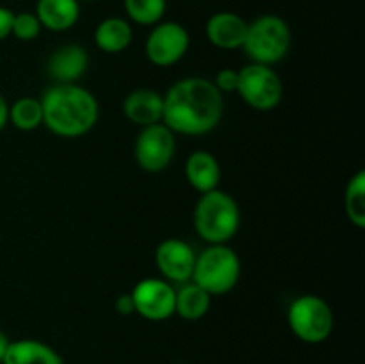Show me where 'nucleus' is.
<instances>
[{
    "label": "nucleus",
    "mask_w": 365,
    "mask_h": 364,
    "mask_svg": "<svg viewBox=\"0 0 365 364\" xmlns=\"http://www.w3.org/2000/svg\"><path fill=\"white\" fill-rule=\"evenodd\" d=\"M163 96V123L175 134H209L223 118V93L205 77L180 79Z\"/></svg>",
    "instance_id": "obj_1"
},
{
    "label": "nucleus",
    "mask_w": 365,
    "mask_h": 364,
    "mask_svg": "<svg viewBox=\"0 0 365 364\" xmlns=\"http://www.w3.org/2000/svg\"><path fill=\"white\" fill-rule=\"evenodd\" d=\"M43 125L59 138H81L93 131L100 116L96 96L77 82L52 84L39 98Z\"/></svg>",
    "instance_id": "obj_2"
},
{
    "label": "nucleus",
    "mask_w": 365,
    "mask_h": 364,
    "mask_svg": "<svg viewBox=\"0 0 365 364\" xmlns=\"http://www.w3.org/2000/svg\"><path fill=\"white\" fill-rule=\"evenodd\" d=\"M192 223L200 238L209 245H227L241 227V211L234 196L221 189L203 193L195 206Z\"/></svg>",
    "instance_id": "obj_3"
},
{
    "label": "nucleus",
    "mask_w": 365,
    "mask_h": 364,
    "mask_svg": "<svg viewBox=\"0 0 365 364\" xmlns=\"http://www.w3.org/2000/svg\"><path fill=\"white\" fill-rule=\"evenodd\" d=\"M291 43L292 34L287 21L277 14H262L248 24L241 49L252 63L273 66L287 56Z\"/></svg>",
    "instance_id": "obj_4"
},
{
    "label": "nucleus",
    "mask_w": 365,
    "mask_h": 364,
    "mask_svg": "<svg viewBox=\"0 0 365 364\" xmlns=\"http://www.w3.org/2000/svg\"><path fill=\"white\" fill-rule=\"evenodd\" d=\"M241 278V259L228 245H209L196 253L191 280L210 296L227 295Z\"/></svg>",
    "instance_id": "obj_5"
},
{
    "label": "nucleus",
    "mask_w": 365,
    "mask_h": 364,
    "mask_svg": "<svg viewBox=\"0 0 365 364\" xmlns=\"http://www.w3.org/2000/svg\"><path fill=\"white\" fill-rule=\"evenodd\" d=\"M287 323L296 338L317 345L330 338L335 318L327 300L317 295H302L289 305Z\"/></svg>",
    "instance_id": "obj_6"
},
{
    "label": "nucleus",
    "mask_w": 365,
    "mask_h": 364,
    "mask_svg": "<svg viewBox=\"0 0 365 364\" xmlns=\"http://www.w3.org/2000/svg\"><path fill=\"white\" fill-rule=\"evenodd\" d=\"M237 93L252 109L271 111L282 102L284 84L271 66L250 63L239 70Z\"/></svg>",
    "instance_id": "obj_7"
},
{
    "label": "nucleus",
    "mask_w": 365,
    "mask_h": 364,
    "mask_svg": "<svg viewBox=\"0 0 365 364\" xmlns=\"http://www.w3.org/2000/svg\"><path fill=\"white\" fill-rule=\"evenodd\" d=\"M175 148H177L175 132L160 121V123L141 127V132L135 138L134 156L143 170L148 173H159L171 164Z\"/></svg>",
    "instance_id": "obj_8"
},
{
    "label": "nucleus",
    "mask_w": 365,
    "mask_h": 364,
    "mask_svg": "<svg viewBox=\"0 0 365 364\" xmlns=\"http://www.w3.org/2000/svg\"><path fill=\"white\" fill-rule=\"evenodd\" d=\"M189 50V32L178 21H159L145 41V54L155 66L177 64Z\"/></svg>",
    "instance_id": "obj_9"
},
{
    "label": "nucleus",
    "mask_w": 365,
    "mask_h": 364,
    "mask_svg": "<svg viewBox=\"0 0 365 364\" xmlns=\"http://www.w3.org/2000/svg\"><path fill=\"white\" fill-rule=\"evenodd\" d=\"M135 313L148 321H164L175 314L173 285L164 278H143L132 289Z\"/></svg>",
    "instance_id": "obj_10"
},
{
    "label": "nucleus",
    "mask_w": 365,
    "mask_h": 364,
    "mask_svg": "<svg viewBox=\"0 0 365 364\" xmlns=\"http://www.w3.org/2000/svg\"><path fill=\"white\" fill-rule=\"evenodd\" d=\"M196 253L189 243L178 238H168L155 250V264L164 280L189 282L195 270Z\"/></svg>",
    "instance_id": "obj_11"
},
{
    "label": "nucleus",
    "mask_w": 365,
    "mask_h": 364,
    "mask_svg": "<svg viewBox=\"0 0 365 364\" xmlns=\"http://www.w3.org/2000/svg\"><path fill=\"white\" fill-rule=\"evenodd\" d=\"M88 64L89 56L84 46L63 45L46 59V75L57 84H71L84 77Z\"/></svg>",
    "instance_id": "obj_12"
},
{
    "label": "nucleus",
    "mask_w": 365,
    "mask_h": 364,
    "mask_svg": "<svg viewBox=\"0 0 365 364\" xmlns=\"http://www.w3.org/2000/svg\"><path fill=\"white\" fill-rule=\"evenodd\" d=\"M248 21L230 11H220L207 20L205 34L214 46L223 50L241 49L245 43Z\"/></svg>",
    "instance_id": "obj_13"
},
{
    "label": "nucleus",
    "mask_w": 365,
    "mask_h": 364,
    "mask_svg": "<svg viewBox=\"0 0 365 364\" xmlns=\"http://www.w3.org/2000/svg\"><path fill=\"white\" fill-rule=\"evenodd\" d=\"M164 96L155 89L139 88L128 93L123 100V114L128 121L148 127L163 121Z\"/></svg>",
    "instance_id": "obj_14"
},
{
    "label": "nucleus",
    "mask_w": 365,
    "mask_h": 364,
    "mask_svg": "<svg viewBox=\"0 0 365 364\" xmlns=\"http://www.w3.org/2000/svg\"><path fill=\"white\" fill-rule=\"evenodd\" d=\"M185 178L198 193L217 189L221 181V166L209 150H195L185 159Z\"/></svg>",
    "instance_id": "obj_15"
},
{
    "label": "nucleus",
    "mask_w": 365,
    "mask_h": 364,
    "mask_svg": "<svg viewBox=\"0 0 365 364\" xmlns=\"http://www.w3.org/2000/svg\"><path fill=\"white\" fill-rule=\"evenodd\" d=\"M36 16L43 29L64 32L73 27L81 18V2L77 0H38Z\"/></svg>",
    "instance_id": "obj_16"
},
{
    "label": "nucleus",
    "mask_w": 365,
    "mask_h": 364,
    "mask_svg": "<svg viewBox=\"0 0 365 364\" xmlns=\"http://www.w3.org/2000/svg\"><path fill=\"white\" fill-rule=\"evenodd\" d=\"M2 364H63L59 353L38 339L11 341Z\"/></svg>",
    "instance_id": "obj_17"
},
{
    "label": "nucleus",
    "mask_w": 365,
    "mask_h": 364,
    "mask_svg": "<svg viewBox=\"0 0 365 364\" xmlns=\"http://www.w3.org/2000/svg\"><path fill=\"white\" fill-rule=\"evenodd\" d=\"M130 24L120 16L106 18L95 29V43L102 52L106 54H120L128 49L132 43Z\"/></svg>",
    "instance_id": "obj_18"
},
{
    "label": "nucleus",
    "mask_w": 365,
    "mask_h": 364,
    "mask_svg": "<svg viewBox=\"0 0 365 364\" xmlns=\"http://www.w3.org/2000/svg\"><path fill=\"white\" fill-rule=\"evenodd\" d=\"M210 309V295L192 280L184 282L175 295V314L187 321H196Z\"/></svg>",
    "instance_id": "obj_19"
},
{
    "label": "nucleus",
    "mask_w": 365,
    "mask_h": 364,
    "mask_svg": "<svg viewBox=\"0 0 365 364\" xmlns=\"http://www.w3.org/2000/svg\"><path fill=\"white\" fill-rule=\"evenodd\" d=\"M344 211L353 225L365 227V171L359 170L346 186Z\"/></svg>",
    "instance_id": "obj_20"
},
{
    "label": "nucleus",
    "mask_w": 365,
    "mask_h": 364,
    "mask_svg": "<svg viewBox=\"0 0 365 364\" xmlns=\"http://www.w3.org/2000/svg\"><path fill=\"white\" fill-rule=\"evenodd\" d=\"M9 121L18 131H36L43 125L41 102L34 96H21L9 107Z\"/></svg>",
    "instance_id": "obj_21"
},
{
    "label": "nucleus",
    "mask_w": 365,
    "mask_h": 364,
    "mask_svg": "<svg viewBox=\"0 0 365 364\" xmlns=\"http://www.w3.org/2000/svg\"><path fill=\"white\" fill-rule=\"evenodd\" d=\"M123 6L138 25H157L166 13V0H123Z\"/></svg>",
    "instance_id": "obj_22"
},
{
    "label": "nucleus",
    "mask_w": 365,
    "mask_h": 364,
    "mask_svg": "<svg viewBox=\"0 0 365 364\" xmlns=\"http://www.w3.org/2000/svg\"><path fill=\"white\" fill-rule=\"evenodd\" d=\"M41 29V24L34 13H14L11 36L18 38L20 41H32L38 38Z\"/></svg>",
    "instance_id": "obj_23"
},
{
    "label": "nucleus",
    "mask_w": 365,
    "mask_h": 364,
    "mask_svg": "<svg viewBox=\"0 0 365 364\" xmlns=\"http://www.w3.org/2000/svg\"><path fill=\"white\" fill-rule=\"evenodd\" d=\"M214 86L220 89L221 93H234L237 91V82H239V70L234 68H223L216 74L214 79Z\"/></svg>",
    "instance_id": "obj_24"
},
{
    "label": "nucleus",
    "mask_w": 365,
    "mask_h": 364,
    "mask_svg": "<svg viewBox=\"0 0 365 364\" xmlns=\"http://www.w3.org/2000/svg\"><path fill=\"white\" fill-rule=\"evenodd\" d=\"M13 11H11L9 7L0 6V41H4V39L11 36V32H13Z\"/></svg>",
    "instance_id": "obj_25"
},
{
    "label": "nucleus",
    "mask_w": 365,
    "mask_h": 364,
    "mask_svg": "<svg viewBox=\"0 0 365 364\" xmlns=\"http://www.w3.org/2000/svg\"><path fill=\"white\" fill-rule=\"evenodd\" d=\"M114 307H116V313L121 314V316H128V314L135 313L134 300H132L130 293H123V295L118 296L116 302H114Z\"/></svg>",
    "instance_id": "obj_26"
},
{
    "label": "nucleus",
    "mask_w": 365,
    "mask_h": 364,
    "mask_svg": "<svg viewBox=\"0 0 365 364\" xmlns=\"http://www.w3.org/2000/svg\"><path fill=\"white\" fill-rule=\"evenodd\" d=\"M7 121H9V106H7L6 98H4V95L0 93V131L6 127Z\"/></svg>",
    "instance_id": "obj_27"
},
{
    "label": "nucleus",
    "mask_w": 365,
    "mask_h": 364,
    "mask_svg": "<svg viewBox=\"0 0 365 364\" xmlns=\"http://www.w3.org/2000/svg\"><path fill=\"white\" fill-rule=\"evenodd\" d=\"M9 338H7L6 334H4L2 330H0V364H2L4 360V355H6L7 352V346H9Z\"/></svg>",
    "instance_id": "obj_28"
},
{
    "label": "nucleus",
    "mask_w": 365,
    "mask_h": 364,
    "mask_svg": "<svg viewBox=\"0 0 365 364\" xmlns=\"http://www.w3.org/2000/svg\"><path fill=\"white\" fill-rule=\"evenodd\" d=\"M77 2H96V0H77Z\"/></svg>",
    "instance_id": "obj_29"
}]
</instances>
